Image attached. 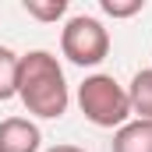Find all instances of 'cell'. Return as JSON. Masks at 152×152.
<instances>
[{"instance_id":"cell-10","label":"cell","mask_w":152,"mask_h":152,"mask_svg":"<svg viewBox=\"0 0 152 152\" xmlns=\"http://www.w3.org/2000/svg\"><path fill=\"white\" fill-rule=\"evenodd\" d=\"M46 152H85L81 145H53V149H46Z\"/></svg>"},{"instance_id":"cell-1","label":"cell","mask_w":152,"mask_h":152,"mask_svg":"<svg viewBox=\"0 0 152 152\" xmlns=\"http://www.w3.org/2000/svg\"><path fill=\"white\" fill-rule=\"evenodd\" d=\"M18 99L39 120H60L71 106V88L50 50H28L18 64Z\"/></svg>"},{"instance_id":"cell-6","label":"cell","mask_w":152,"mask_h":152,"mask_svg":"<svg viewBox=\"0 0 152 152\" xmlns=\"http://www.w3.org/2000/svg\"><path fill=\"white\" fill-rule=\"evenodd\" d=\"M127 103H131L134 120H152V67L134 71L131 85H127Z\"/></svg>"},{"instance_id":"cell-5","label":"cell","mask_w":152,"mask_h":152,"mask_svg":"<svg viewBox=\"0 0 152 152\" xmlns=\"http://www.w3.org/2000/svg\"><path fill=\"white\" fill-rule=\"evenodd\" d=\"M113 152H152V120H127L113 131Z\"/></svg>"},{"instance_id":"cell-9","label":"cell","mask_w":152,"mask_h":152,"mask_svg":"<svg viewBox=\"0 0 152 152\" xmlns=\"http://www.w3.org/2000/svg\"><path fill=\"white\" fill-rule=\"evenodd\" d=\"M99 11L110 18H134L145 11V0H99Z\"/></svg>"},{"instance_id":"cell-2","label":"cell","mask_w":152,"mask_h":152,"mask_svg":"<svg viewBox=\"0 0 152 152\" xmlns=\"http://www.w3.org/2000/svg\"><path fill=\"white\" fill-rule=\"evenodd\" d=\"M78 110L92 127L117 131L131 120V103H127V88L113 75H88L78 85Z\"/></svg>"},{"instance_id":"cell-8","label":"cell","mask_w":152,"mask_h":152,"mask_svg":"<svg viewBox=\"0 0 152 152\" xmlns=\"http://www.w3.org/2000/svg\"><path fill=\"white\" fill-rule=\"evenodd\" d=\"M21 11H25L28 18L42 21V25H50V21H60V18L67 14V0H25Z\"/></svg>"},{"instance_id":"cell-3","label":"cell","mask_w":152,"mask_h":152,"mask_svg":"<svg viewBox=\"0 0 152 152\" xmlns=\"http://www.w3.org/2000/svg\"><path fill=\"white\" fill-rule=\"evenodd\" d=\"M60 53L78 67H99L110 57V32L99 18L75 14L60 28Z\"/></svg>"},{"instance_id":"cell-7","label":"cell","mask_w":152,"mask_h":152,"mask_svg":"<svg viewBox=\"0 0 152 152\" xmlns=\"http://www.w3.org/2000/svg\"><path fill=\"white\" fill-rule=\"evenodd\" d=\"M18 64H21V57L11 46H0V103L18 96Z\"/></svg>"},{"instance_id":"cell-4","label":"cell","mask_w":152,"mask_h":152,"mask_svg":"<svg viewBox=\"0 0 152 152\" xmlns=\"http://www.w3.org/2000/svg\"><path fill=\"white\" fill-rule=\"evenodd\" d=\"M42 131L28 117H7L0 120V152H39Z\"/></svg>"}]
</instances>
